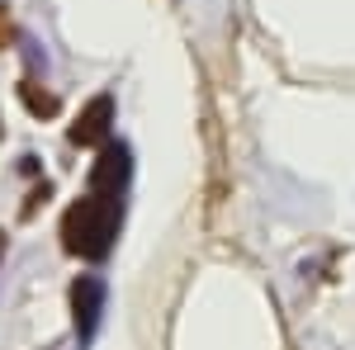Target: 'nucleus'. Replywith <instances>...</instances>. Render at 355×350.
<instances>
[{
  "label": "nucleus",
  "instance_id": "1",
  "mask_svg": "<svg viewBox=\"0 0 355 350\" xmlns=\"http://www.w3.org/2000/svg\"><path fill=\"white\" fill-rule=\"evenodd\" d=\"M114 237H119V199H110V194H85L62 218V246L81 261L110 256Z\"/></svg>",
  "mask_w": 355,
  "mask_h": 350
},
{
  "label": "nucleus",
  "instance_id": "2",
  "mask_svg": "<svg viewBox=\"0 0 355 350\" xmlns=\"http://www.w3.org/2000/svg\"><path fill=\"white\" fill-rule=\"evenodd\" d=\"M128 147L123 142H110L105 152H100V161L90 166V189L95 194H110V199H119V189L128 185Z\"/></svg>",
  "mask_w": 355,
  "mask_h": 350
},
{
  "label": "nucleus",
  "instance_id": "3",
  "mask_svg": "<svg viewBox=\"0 0 355 350\" xmlns=\"http://www.w3.org/2000/svg\"><path fill=\"white\" fill-rule=\"evenodd\" d=\"M110 123H114V100H110V95H95V100L76 114V123H71V142H76V147H95V142L110 137Z\"/></svg>",
  "mask_w": 355,
  "mask_h": 350
},
{
  "label": "nucleus",
  "instance_id": "4",
  "mask_svg": "<svg viewBox=\"0 0 355 350\" xmlns=\"http://www.w3.org/2000/svg\"><path fill=\"white\" fill-rule=\"evenodd\" d=\"M100 303H105V284L95 279V274H81L76 284H71V308H76V331L90 336L95 322H100Z\"/></svg>",
  "mask_w": 355,
  "mask_h": 350
},
{
  "label": "nucleus",
  "instance_id": "5",
  "mask_svg": "<svg viewBox=\"0 0 355 350\" xmlns=\"http://www.w3.org/2000/svg\"><path fill=\"white\" fill-rule=\"evenodd\" d=\"M19 100L28 105V114H38V119H53L57 114V95H48V90H38L33 81L19 85Z\"/></svg>",
  "mask_w": 355,
  "mask_h": 350
},
{
  "label": "nucleus",
  "instance_id": "6",
  "mask_svg": "<svg viewBox=\"0 0 355 350\" xmlns=\"http://www.w3.org/2000/svg\"><path fill=\"white\" fill-rule=\"evenodd\" d=\"M5 38H10V19H5V5H0V48H5Z\"/></svg>",
  "mask_w": 355,
  "mask_h": 350
},
{
  "label": "nucleus",
  "instance_id": "7",
  "mask_svg": "<svg viewBox=\"0 0 355 350\" xmlns=\"http://www.w3.org/2000/svg\"><path fill=\"white\" fill-rule=\"evenodd\" d=\"M0 261H5V232H0Z\"/></svg>",
  "mask_w": 355,
  "mask_h": 350
}]
</instances>
